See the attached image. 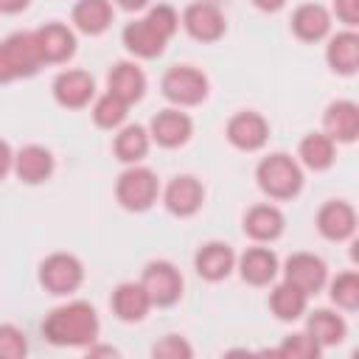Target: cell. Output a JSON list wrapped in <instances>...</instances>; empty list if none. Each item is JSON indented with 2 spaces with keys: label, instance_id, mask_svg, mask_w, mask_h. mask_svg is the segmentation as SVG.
<instances>
[{
  "label": "cell",
  "instance_id": "1",
  "mask_svg": "<svg viewBox=\"0 0 359 359\" xmlns=\"http://www.w3.org/2000/svg\"><path fill=\"white\" fill-rule=\"evenodd\" d=\"M98 314L84 300H70L59 309H53L42 320V334L48 342L62 348H84L93 345L98 337Z\"/></svg>",
  "mask_w": 359,
  "mask_h": 359
},
{
  "label": "cell",
  "instance_id": "4",
  "mask_svg": "<svg viewBox=\"0 0 359 359\" xmlns=\"http://www.w3.org/2000/svg\"><path fill=\"white\" fill-rule=\"evenodd\" d=\"M163 95L177 107H194L208 95V76L191 65H174L163 73Z\"/></svg>",
  "mask_w": 359,
  "mask_h": 359
},
{
  "label": "cell",
  "instance_id": "33",
  "mask_svg": "<svg viewBox=\"0 0 359 359\" xmlns=\"http://www.w3.org/2000/svg\"><path fill=\"white\" fill-rule=\"evenodd\" d=\"M320 351H323V348H320L306 331H300V334L286 337L275 353L283 356V359H314V356H320Z\"/></svg>",
  "mask_w": 359,
  "mask_h": 359
},
{
  "label": "cell",
  "instance_id": "3",
  "mask_svg": "<svg viewBox=\"0 0 359 359\" xmlns=\"http://www.w3.org/2000/svg\"><path fill=\"white\" fill-rule=\"evenodd\" d=\"M42 67L34 31H17L0 42V84L34 76Z\"/></svg>",
  "mask_w": 359,
  "mask_h": 359
},
{
  "label": "cell",
  "instance_id": "25",
  "mask_svg": "<svg viewBox=\"0 0 359 359\" xmlns=\"http://www.w3.org/2000/svg\"><path fill=\"white\" fill-rule=\"evenodd\" d=\"M244 233L252 241H275L283 233V213L275 205H252L244 216Z\"/></svg>",
  "mask_w": 359,
  "mask_h": 359
},
{
  "label": "cell",
  "instance_id": "31",
  "mask_svg": "<svg viewBox=\"0 0 359 359\" xmlns=\"http://www.w3.org/2000/svg\"><path fill=\"white\" fill-rule=\"evenodd\" d=\"M126 109H129L126 101H121V98L112 95V93H104V95L93 104V121H95L101 129H115V126L123 123Z\"/></svg>",
  "mask_w": 359,
  "mask_h": 359
},
{
  "label": "cell",
  "instance_id": "39",
  "mask_svg": "<svg viewBox=\"0 0 359 359\" xmlns=\"http://www.w3.org/2000/svg\"><path fill=\"white\" fill-rule=\"evenodd\" d=\"M28 3H31V0H0V11H3V14H17V11H22Z\"/></svg>",
  "mask_w": 359,
  "mask_h": 359
},
{
  "label": "cell",
  "instance_id": "34",
  "mask_svg": "<svg viewBox=\"0 0 359 359\" xmlns=\"http://www.w3.org/2000/svg\"><path fill=\"white\" fill-rule=\"evenodd\" d=\"M25 353H28L25 334L11 323L0 325V359H22Z\"/></svg>",
  "mask_w": 359,
  "mask_h": 359
},
{
  "label": "cell",
  "instance_id": "5",
  "mask_svg": "<svg viewBox=\"0 0 359 359\" xmlns=\"http://www.w3.org/2000/svg\"><path fill=\"white\" fill-rule=\"evenodd\" d=\"M157 191H160V185H157L154 171L146 168V165H135V163L115 182V196H118V202L126 210H146V208H151L154 199H157Z\"/></svg>",
  "mask_w": 359,
  "mask_h": 359
},
{
  "label": "cell",
  "instance_id": "7",
  "mask_svg": "<svg viewBox=\"0 0 359 359\" xmlns=\"http://www.w3.org/2000/svg\"><path fill=\"white\" fill-rule=\"evenodd\" d=\"M140 283L151 306H174L182 297V275L171 261H149Z\"/></svg>",
  "mask_w": 359,
  "mask_h": 359
},
{
  "label": "cell",
  "instance_id": "36",
  "mask_svg": "<svg viewBox=\"0 0 359 359\" xmlns=\"http://www.w3.org/2000/svg\"><path fill=\"white\" fill-rule=\"evenodd\" d=\"M146 20L163 34V36H174L177 34V28H180V14L171 8V6H165V3H160V6H154V8H149V14H146Z\"/></svg>",
  "mask_w": 359,
  "mask_h": 359
},
{
  "label": "cell",
  "instance_id": "24",
  "mask_svg": "<svg viewBox=\"0 0 359 359\" xmlns=\"http://www.w3.org/2000/svg\"><path fill=\"white\" fill-rule=\"evenodd\" d=\"M238 272L250 286H266L278 275V258L269 247H250L238 258Z\"/></svg>",
  "mask_w": 359,
  "mask_h": 359
},
{
  "label": "cell",
  "instance_id": "27",
  "mask_svg": "<svg viewBox=\"0 0 359 359\" xmlns=\"http://www.w3.org/2000/svg\"><path fill=\"white\" fill-rule=\"evenodd\" d=\"M334 154H337V143L325 135V132H309L300 146H297V157L306 168L311 171H323L334 163Z\"/></svg>",
  "mask_w": 359,
  "mask_h": 359
},
{
  "label": "cell",
  "instance_id": "37",
  "mask_svg": "<svg viewBox=\"0 0 359 359\" xmlns=\"http://www.w3.org/2000/svg\"><path fill=\"white\" fill-rule=\"evenodd\" d=\"M334 14L348 25L353 28L359 22V0H334Z\"/></svg>",
  "mask_w": 359,
  "mask_h": 359
},
{
  "label": "cell",
  "instance_id": "21",
  "mask_svg": "<svg viewBox=\"0 0 359 359\" xmlns=\"http://www.w3.org/2000/svg\"><path fill=\"white\" fill-rule=\"evenodd\" d=\"M107 93L118 95L126 104H135L146 93V76L135 62H118L107 76Z\"/></svg>",
  "mask_w": 359,
  "mask_h": 359
},
{
  "label": "cell",
  "instance_id": "10",
  "mask_svg": "<svg viewBox=\"0 0 359 359\" xmlns=\"http://www.w3.org/2000/svg\"><path fill=\"white\" fill-rule=\"evenodd\" d=\"M269 137V123L264 115L252 112V109H244V112H236L230 121H227V140L241 149V151H255L266 143Z\"/></svg>",
  "mask_w": 359,
  "mask_h": 359
},
{
  "label": "cell",
  "instance_id": "32",
  "mask_svg": "<svg viewBox=\"0 0 359 359\" xmlns=\"http://www.w3.org/2000/svg\"><path fill=\"white\" fill-rule=\"evenodd\" d=\"M328 292H331V300H334L339 309L353 311V309L359 306V275H356V272H339V275L331 280Z\"/></svg>",
  "mask_w": 359,
  "mask_h": 359
},
{
  "label": "cell",
  "instance_id": "19",
  "mask_svg": "<svg viewBox=\"0 0 359 359\" xmlns=\"http://www.w3.org/2000/svg\"><path fill=\"white\" fill-rule=\"evenodd\" d=\"M112 311H115V317L118 320H123V323H140L146 314H149V309H151V300H149V294H146V289H143V283L137 280H126V283H118V289L112 292Z\"/></svg>",
  "mask_w": 359,
  "mask_h": 359
},
{
  "label": "cell",
  "instance_id": "9",
  "mask_svg": "<svg viewBox=\"0 0 359 359\" xmlns=\"http://www.w3.org/2000/svg\"><path fill=\"white\" fill-rule=\"evenodd\" d=\"M182 28L196 42H216L224 34L227 22H224V14L219 11V6L199 0V3H191L182 11Z\"/></svg>",
  "mask_w": 359,
  "mask_h": 359
},
{
  "label": "cell",
  "instance_id": "6",
  "mask_svg": "<svg viewBox=\"0 0 359 359\" xmlns=\"http://www.w3.org/2000/svg\"><path fill=\"white\" fill-rule=\"evenodd\" d=\"M81 280H84V266L70 252H53L39 264V283L50 294H70L81 286Z\"/></svg>",
  "mask_w": 359,
  "mask_h": 359
},
{
  "label": "cell",
  "instance_id": "11",
  "mask_svg": "<svg viewBox=\"0 0 359 359\" xmlns=\"http://www.w3.org/2000/svg\"><path fill=\"white\" fill-rule=\"evenodd\" d=\"M202 199H205V188L196 177L191 174H180L174 177L168 185H165V194H163V202L168 208V213L185 219V216H194L199 208H202Z\"/></svg>",
  "mask_w": 359,
  "mask_h": 359
},
{
  "label": "cell",
  "instance_id": "23",
  "mask_svg": "<svg viewBox=\"0 0 359 359\" xmlns=\"http://www.w3.org/2000/svg\"><path fill=\"white\" fill-rule=\"evenodd\" d=\"M292 31L303 42H320L331 31V14L320 3H303L292 14Z\"/></svg>",
  "mask_w": 359,
  "mask_h": 359
},
{
  "label": "cell",
  "instance_id": "30",
  "mask_svg": "<svg viewBox=\"0 0 359 359\" xmlns=\"http://www.w3.org/2000/svg\"><path fill=\"white\" fill-rule=\"evenodd\" d=\"M149 143H151L149 129L132 123V126H123V129L115 135V146H112V149H115V157H118V160H123V163H137L140 157H146Z\"/></svg>",
  "mask_w": 359,
  "mask_h": 359
},
{
  "label": "cell",
  "instance_id": "8",
  "mask_svg": "<svg viewBox=\"0 0 359 359\" xmlns=\"http://www.w3.org/2000/svg\"><path fill=\"white\" fill-rule=\"evenodd\" d=\"M283 280L294 283L297 289H303L306 294H314L325 286L328 280V269H325V261L314 252H294L286 258L283 264Z\"/></svg>",
  "mask_w": 359,
  "mask_h": 359
},
{
  "label": "cell",
  "instance_id": "13",
  "mask_svg": "<svg viewBox=\"0 0 359 359\" xmlns=\"http://www.w3.org/2000/svg\"><path fill=\"white\" fill-rule=\"evenodd\" d=\"M191 132H194V123H191V118H188L185 112H180V109H163V112H157V115L151 118V123H149V137H151L157 146H163V149H177V146H182V143L191 137Z\"/></svg>",
  "mask_w": 359,
  "mask_h": 359
},
{
  "label": "cell",
  "instance_id": "2",
  "mask_svg": "<svg viewBox=\"0 0 359 359\" xmlns=\"http://www.w3.org/2000/svg\"><path fill=\"white\" fill-rule=\"evenodd\" d=\"M255 180H258V188L272 199H292L303 188V171L297 160L283 151L264 157L255 168Z\"/></svg>",
  "mask_w": 359,
  "mask_h": 359
},
{
  "label": "cell",
  "instance_id": "38",
  "mask_svg": "<svg viewBox=\"0 0 359 359\" xmlns=\"http://www.w3.org/2000/svg\"><path fill=\"white\" fill-rule=\"evenodd\" d=\"M11 165H14V151H11V146L6 140H0V180L11 171Z\"/></svg>",
  "mask_w": 359,
  "mask_h": 359
},
{
  "label": "cell",
  "instance_id": "35",
  "mask_svg": "<svg viewBox=\"0 0 359 359\" xmlns=\"http://www.w3.org/2000/svg\"><path fill=\"white\" fill-rule=\"evenodd\" d=\"M191 353H194V348L177 334H165L160 342L151 345V356H157V359H188Z\"/></svg>",
  "mask_w": 359,
  "mask_h": 359
},
{
  "label": "cell",
  "instance_id": "26",
  "mask_svg": "<svg viewBox=\"0 0 359 359\" xmlns=\"http://www.w3.org/2000/svg\"><path fill=\"white\" fill-rule=\"evenodd\" d=\"M345 320L337 314V311H328V309H317L311 311L309 323H306V334L320 345V348H328V345H337L345 339Z\"/></svg>",
  "mask_w": 359,
  "mask_h": 359
},
{
  "label": "cell",
  "instance_id": "41",
  "mask_svg": "<svg viewBox=\"0 0 359 359\" xmlns=\"http://www.w3.org/2000/svg\"><path fill=\"white\" fill-rule=\"evenodd\" d=\"M261 11H278V8H283L286 6V0H252Z\"/></svg>",
  "mask_w": 359,
  "mask_h": 359
},
{
  "label": "cell",
  "instance_id": "22",
  "mask_svg": "<svg viewBox=\"0 0 359 359\" xmlns=\"http://www.w3.org/2000/svg\"><path fill=\"white\" fill-rule=\"evenodd\" d=\"M168 36H163L146 17L143 20H135L123 28V45L129 53L135 56H143V59H151V56H160L163 48H165Z\"/></svg>",
  "mask_w": 359,
  "mask_h": 359
},
{
  "label": "cell",
  "instance_id": "15",
  "mask_svg": "<svg viewBox=\"0 0 359 359\" xmlns=\"http://www.w3.org/2000/svg\"><path fill=\"white\" fill-rule=\"evenodd\" d=\"M323 126L334 143H353L359 135V107L353 101H345V98L331 101L325 107Z\"/></svg>",
  "mask_w": 359,
  "mask_h": 359
},
{
  "label": "cell",
  "instance_id": "16",
  "mask_svg": "<svg viewBox=\"0 0 359 359\" xmlns=\"http://www.w3.org/2000/svg\"><path fill=\"white\" fill-rule=\"evenodd\" d=\"M317 230L328 241H345L356 230V210L342 199H331L317 213Z\"/></svg>",
  "mask_w": 359,
  "mask_h": 359
},
{
  "label": "cell",
  "instance_id": "12",
  "mask_svg": "<svg viewBox=\"0 0 359 359\" xmlns=\"http://www.w3.org/2000/svg\"><path fill=\"white\" fill-rule=\"evenodd\" d=\"M34 36H36L42 65H59L76 53V36L65 22H48L39 31H34Z\"/></svg>",
  "mask_w": 359,
  "mask_h": 359
},
{
  "label": "cell",
  "instance_id": "40",
  "mask_svg": "<svg viewBox=\"0 0 359 359\" xmlns=\"http://www.w3.org/2000/svg\"><path fill=\"white\" fill-rule=\"evenodd\" d=\"M123 11H140V8H146L149 6V0H115Z\"/></svg>",
  "mask_w": 359,
  "mask_h": 359
},
{
  "label": "cell",
  "instance_id": "14",
  "mask_svg": "<svg viewBox=\"0 0 359 359\" xmlns=\"http://www.w3.org/2000/svg\"><path fill=\"white\" fill-rule=\"evenodd\" d=\"M93 95H95V81L87 70H65L53 79V98L67 109H79L90 104Z\"/></svg>",
  "mask_w": 359,
  "mask_h": 359
},
{
  "label": "cell",
  "instance_id": "18",
  "mask_svg": "<svg viewBox=\"0 0 359 359\" xmlns=\"http://www.w3.org/2000/svg\"><path fill=\"white\" fill-rule=\"evenodd\" d=\"M14 174L28 182V185H39L45 182L50 174H53V154L45 149V146H22L17 154H14Z\"/></svg>",
  "mask_w": 359,
  "mask_h": 359
},
{
  "label": "cell",
  "instance_id": "28",
  "mask_svg": "<svg viewBox=\"0 0 359 359\" xmlns=\"http://www.w3.org/2000/svg\"><path fill=\"white\" fill-rule=\"evenodd\" d=\"M306 303H309V294L303 289H297L294 283H289V280H280L269 292V309H272V314L278 320H297V317H303Z\"/></svg>",
  "mask_w": 359,
  "mask_h": 359
},
{
  "label": "cell",
  "instance_id": "29",
  "mask_svg": "<svg viewBox=\"0 0 359 359\" xmlns=\"http://www.w3.org/2000/svg\"><path fill=\"white\" fill-rule=\"evenodd\" d=\"M73 22L84 34H101L112 22V3L109 0H79L73 6Z\"/></svg>",
  "mask_w": 359,
  "mask_h": 359
},
{
  "label": "cell",
  "instance_id": "17",
  "mask_svg": "<svg viewBox=\"0 0 359 359\" xmlns=\"http://www.w3.org/2000/svg\"><path fill=\"white\" fill-rule=\"evenodd\" d=\"M194 266H196V275L205 280H224L236 266V252L224 241H208L199 247Z\"/></svg>",
  "mask_w": 359,
  "mask_h": 359
},
{
  "label": "cell",
  "instance_id": "20",
  "mask_svg": "<svg viewBox=\"0 0 359 359\" xmlns=\"http://www.w3.org/2000/svg\"><path fill=\"white\" fill-rule=\"evenodd\" d=\"M325 62L334 73H342V76H353L356 67H359V36L353 28L348 31H339L328 39V48H325Z\"/></svg>",
  "mask_w": 359,
  "mask_h": 359
}]
</instances>
